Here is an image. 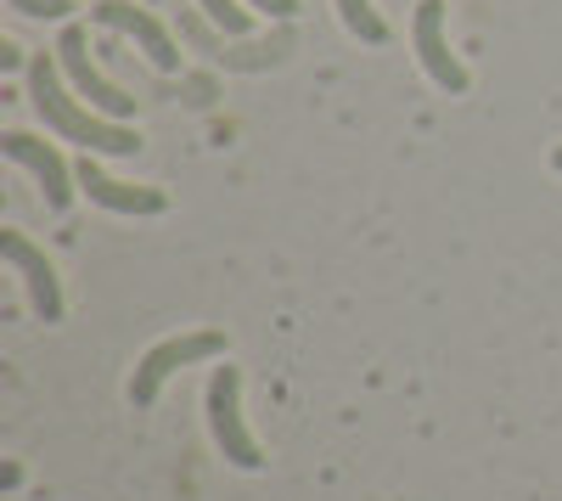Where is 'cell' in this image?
I'll return each mask as SVG.
<instances>
[{
  "instance_id": "cell-1",
  "label": "cell",
  "mask_w": 562,
  "mask_h": 501,
  "mask_svg": "<svg viewBox=\"0 0 562 501\" xmlns=\"http://www.w3.org/2000/svg\"><path fill=\"white\" fill-rule=\"evenodd\" d=\"M29 102H34V113H40L45 124L63 135V142H79L85 153L130 158V153L140 147L130 124H119V119H108V113H97V108H79V102H74V90H68L63 74H57V52L29 57Z\"/></svg>"
},
{
  "instance_id": "cell-2",
  "label": "cell",
  "mask_w": 562,
  "mask_h": 501,
  "mask_svg": "<svg viewBox=\"0 0 562 501\" xmlns=\"http://www.w3.org/2000/svg\"><path fill=\"white\" fill-rule=\"evenodd\" d=\"M237 389H243L237 367H214L209 394H203V405H209V428H214V445L225 450V463L259 468L265 457H259V445H254V434H248V423H243V400H237Z\"/></svg>"
},
{
  "instance_id": "cell-3",
  "label": "cell",
  "mask_w": 562,
  "mask_h": 501,
  "mask_svg": "<svg viewBox=\"0 0 562 501\" xmlns=\"http://www.w3.org/2000/svg\"><path fill=\"white\" fill-rule=\"evenodd\" d=\"M214 355H225V333H180V338L153 344L147 355H140L135 378H130V400L135 405H153L158 389H164V378H175L180 367H192V360H214Z\"/></svg>"
},
{
  "instance_id": "cell-4",
  "label": "cell",
  "mask_w": 562,
  "mask_h": 501,
  "mask_svg": "<svg viewBox=\"0 0 562 501\" xmlns=\"http://www.w3.org/2000/svg\"><path fill=\"white\" fill-rule=\"evenodd\" d=\"M57 63H63V74H68V85L79 90V97H90V108H97V113H108V119H130V113H135V97H124L113 79L97 74V63H90V40H85L79 23L63 29V40H57Z\"/></svg>"
},
{
  "instance_id": "cell-5",
  "label": "cell",
  "mask_w": 562,
  "mask_h": 501,
  "mask_svg": "<svg viewBox=\"0 0 562 501\" xmlns=\"http://www.w3.org/2000/svg\"><path fill=\"white\" fill-rule=\"evenodd\" d=\"M0 254H7V265L23 277V288H29L34 310H40V322H63V282H57L52 259H45L23 232H0Z\"/></svg>"
},
{
  "instance_id": "cell-6",
  "label": "cell",
  "mask_w": 562,
  "mask_h": 501,
  "mask_svg": "<svg viewBox=\"0 0 562 501\" xmlns=\"http://www.w3.org/2000/svg\"><path fill=\"white\" fill-rule=\"evenodd\" d=\"M416 57H422V68H428V79L439 90H450V97L467 90V68L456 63L450 40H445V0H422L416 7Z\"/></svg>"
},
{
  "instance_id": "cell-7",
  "label": "cell",
  "mask_w": 562,
  "mask_h": 501,
  "mask_svg": "<svg viewBox=\"0 0 562 501\" xmlns=\"http://www.w3.org/2000/svg\"><path fill=\"white\" fill-rule=\"evenodd\" d=\"M0 153H7L12 164H23V169H34L40 192H45V209H57V214L68 209V198H74V169L63 164L57 147H45V142H34V135L12 130L7 142H0Z\"/></svg>"
},
{
  "instance_id": "cell-8",
  "label": "cell",
  "mask_w": 562,
  "mask_h": 501,
  "mask_svg": "<svg viewBox=\"0 0 562 501\" xmlns=\"http://www.w3.org/2000/svg\"><path fill=\"white\" fill-rule=\"evenodd\" d=\"M97 23H108V29H119V34H130L140 52L153 57V68H180V52H175V40H169V29L153 18V12H140L135 0H102L97 7Z\"/></svg>"
},
{
  "instance_id": "cell-9",
  "label": "cell",
  "mask_w": 562,
  "mask_h": 501,
  "mask_svg": "<svg viewBox=\"0 0 562 501\" xmlns=\"http://www.w3.org/2000/svg\"><path fill=\"white\" fill-rule=\"evenodd\" d=\"M74 180L90 192V203H102L113 214H164L169 209V198L158 187H130V180H113V175H102L97 158H79L74 164Z\"/></svg>"
},
{
  "instance_id": "cell-10",
  "label": "cell",
  "mask_w": 562,
  "mask_h": 501,
  "mask_svg": "<svg viewBox=\"0 0 562 501\" xmlns=\"http://www.w3.org/2000/svg\"><path fill=\"white\" fill-rule=\"evenodd\" d=\"M338 12H344L349 34H360L366 45H383V40H389V23L378 18V7H371V0H338Z\"/></svg>"
},
{
  "instance_id": "cell-11",
  "label": "cell",
  "mask_w": 562,
  "mask_h": 501,
  "mask_svg": "<svg viewBox=\"0 0 562 501\" xmlns=\"http://www.w3.org/2000/svg\"><path fill=\"white\" fill-rule=\"evenodd\" d=\"M203 7V18L214 23V29H225V34H248V12L237 7V0H198Z\"/></svg>"
},
{
  "instance_id": "cell-12",
  "label": "cell",
  "mask_w": 562,
  "mask_h": 501,
  "mask_svg": "<svg viewBox=\"0 0 562 501\" xmlns=\"http://www.w3.org/2000/svg\"><path fill=\"white\" fill-rule=\"evenodd\" d=\"M7 7H18V12H29V18H68V12H74L68 0H7Z\"/></svg>"
},
{
  "instance_id": "cell-13",
  "label": "cell",
  "mask_w": 562,
  "mask_h": 501,
  "mask_svg": "<svg viewBox=\"0 0 562 501\" xmlns=\"http://www.w3.org/2000/svg\"><path fill=\"white\" fill-rule=\"evenodd\" d=\"M248 7L265 12V18H281V23H288V18L299 12V0H248Z\"/></svg>"
},
{
  "instance_id": "cell-14",
  "label": "cell",
  "mask_w": 562,
  "mask_h": 501,
  "mask_svg": "<svg viewBox=\"0 0 562 501\" xmlns=\"http://www.w3.org/2000/svg\"><path fill=\"white\" fill-rule=\"evenodd\" d=\"M551 164H557V169H562V147H557V158H551Z\"/></svg>"
}]
</instances>
